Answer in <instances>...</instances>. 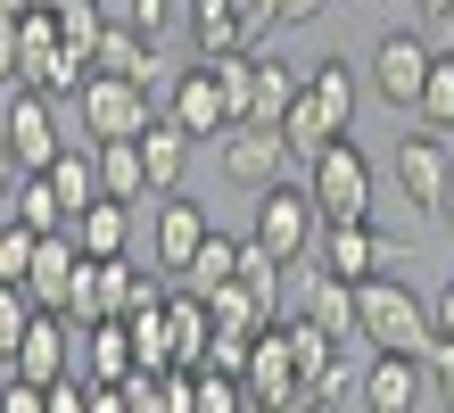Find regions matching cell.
<instances>
[{
    "mask_svg": "<svg viewBox=\"0 0 454 413\" xmlns=\"http://www.w3.org/2000/svg\"><path fill=\"white\" fill-rule=\"evenodd\" d=\"M356 322L372 355H430L438 347V314L421 306V290L405 282V273H372V282H356Z\"/></svg>",
    "mask_w": 454,
    "mask_h": 413,
    "instance_id": "obj_1",
    "label": "cell"
},
{
    "mask_svg": "<svg viewBox=\"0 0 454 413\" xmlns=\"http://www.w3.org/2000/svg\"><path fill=\"white\" fill-rule=\"evenodd\" d=\"M256 248H273L281 265H314V240H323V207H314L306 182H273L256 190Z\"/></svg>",
    "mask_w": 454,
    "mask_h": 413,
    "instance_id": "obj_2",
    "label": "cell"
},
{
    "mask_svg": "<svg viewBox=\"0 0 454 413\" xmlns=\"http://www.w3.org/2000/svg\"><path fill=\"white\" fill-rule=\"evenodd\" d=\"M306 190L323 207V224H372V157L356 141H331L306 165Z\"/></svg>",
    "mask_w": 454,
    "mask_h": 413,
    "instance_id": "obj_3",
    "label": "cell"
},
{
    "mask_svg": "<svg viewBox=\"0 0 454 413\" xmlns=\"http://www.w3.org/2000/svg\"><path fill=\"white\" fill-rule=\"evenodd\" d=\"M430 67L438 50L413 34V25H396V34H380V50H372V91H380L396 116H421V91H430Z\"/></svg>",
    "mask_w": 454,
    "mask_h": 413,
    "instance_id": "obj_4",
    "label": "cell"
},
{
    "mask_svg": "<svg viewBox=\"0 0 454 413\" xmlns=\"http://www.w3.org/2000/svg\"><path fill=\"white\" fill-rule=\"evenodd\" d=\"M74 107H83V141H141V132L157 124L149 91L124 83V75H91L83 91H74Z\"/></svg>",
    "mask_w": 454,
    "mask_h": 413,
    "instance_id": "obj_5",
    "label": "cell"
},
{
    "mask_svg": "<svg viewBox=\"0 0 454 413\" xmlns=\"http://www.w3.org/2000/svg\"><path fill=\"white\" fill-rule=\"evenodd\" d=\"M0 132H9V174H50L59 165V116H50V91H17L9 83V116H0Z\"/></svg>",
    "mask_w": 454,
    "mask_h": 413,
    "instance_id": "obj_6",
    "label": "cell"
},
{
    "mask_svg": "<svg viewBox=\"0 0 454 413\" xmlns=\"http://www.w3.org/2000/svg\"><path fill=\"white\" fill-rule=\"evenodd\" d=\"M396 265H405V248L380 240L372 224H323V240H314V273H331V282H372Z\"/></svg>",
    "mask_w": 454,
    "mask_h": 413,
    "instance_id": "obj_7",
    "label": "cell"
},
{
    "mask_svg": "<svg viewBox=\"0 0 454 413\" xmlns=\"http://www.w3.org/2000/svg\"><path fill=\"white\" fill-rule=\"evenodd\" d=\"M396 190H405L413 207H438L446 215V199H454V141L446 132H405V141H396Z\"/></svg>",
    "mask_w": 454,
    "mask_h": 413,
    "instance_id": "obj_8",
    "label": "cell"
},
{
    "mask_svg": "<svg viewBox=\"0 0 454 413\" xmlns=\"http://www.w3.org/2000/svg\"><path fill=\"white\" fill-rule=\"evenodd\" d=\"M166 116L191 132V141H223L231 132V99H223V83H215V67H182L174 75V91H166Z\"/></svg>",
    "mask_w": 454,
    "mask_h": 413,
    "instance_id": "obj_9",
    "label": "cell"
},
{
    "mask_svg": "<svg viewBox=\"0 0 454 413\" xmlns=\"http://www.w3.org/2000/svg\"><path fill=\"white\" fill-rule=\"evenodd\" d=\"M223 174L239 190H273V182H289V141L273 124H231L223 132Z\"/></svg>",
    "mask_w": 454,
    "mask_h": 413,
    "instance_id": "obj_10",
    "label": "cell"
},
{
    "mask_svg": "<svg viewBox=\"0 0 454 413\" xmlns=\"http://www.w3.org/2000/svg\"><path fill=\"white\" fill-rule=\"evenodd\" d=\"M356 397H364V413H421L430 405V364L421 355H372Z\"/></svg>",
    "mask_w": 454,
    "mask_h": 413,
    "instance_id": "obj_11",
    "label": "cell"
},
{
    "mask_svg": "<svg viewBox=\"0 0 454 413\" xmlns=\"http://www.w3.org/2000/svg\"><path fill=\"white\" fill-rule=\"evenodd\" d=\"M207 240H215V224H207V207H199V199H182V190H174V199H157L149 248H157V265H166L174 282H182V273H191V257H199Z\"/></svg>",
    "mask_w": 454,
    "mask_h": 413,
    "instance_id": "obj_12",
    "label": "cell"
},
{
    "mask_svg": "<svg viewBox=\"0 0 454 413\" xmlns=\"http://www.w3.org/2000/svg\"><path fill=\"white\" fill-rule=\"evenodd\" d=\"M191 132H182L174 116H157L149 132H141V157H149V182H157V199H174V190H182V174H191Z\"/></svg>",
    "mask_w": 454,
    "mask_h": 413,
    "instance_id": "obj_13",
    "label": "cell"
},
{
    "mask_svg": "<svg viewBox=\"0 0 454 413\" xmlns=\"http://www.w3.org/2000/svg\"><path fill=\"white\" fill-rule=\"evenodd\" d=\"M9 224H25V232H67L74 215H67V199H59V182H50V174H9Z\"/></svg>",
    "mask_w": 454,
    "mask_h": 413,
    "instance_id": "obj_14",
    "label": "cell"
},
{
    "mask_svg": "<svg viewBox=\"0 0 454 413\" xmlns=\"http://www.w3.org/2000/svg\"><path fill=\"white\" fill-rule=\"evenodd\" d=\"M67 232H74V248H83L91 265H108V257H124V240H132V207L124 199H99V207L74 215Z\"/></svg>",
    "mask_w": 454,
    "mask_h": 413,
    "instance_id": "obj_15",
    "label": "cell"
},
{
    "mask_svg": "<svg viewBox=\"0 0 454 413\" xmlns=\"http://www.w3.org/2000/svg\"><path fill=\"white\" fill-rule=\"evenodd\" d=\"M91 75H124V83H157V42L149 34H132V25H108V42H99V59H91Z\"/></svg>",
    "mask_w": 454,
    "mask_h": 413,
    "instance_id": "obj_16",
    "label": "cell"
},
{
    "mask_svg": "<svg viewBox=\"0 0 454 413\" xmlns=\"http://www.w3.org/2000/svg\"><path fill=\"white\" fill-rule=\"evenodd\" d=\"M9 372L42 380V389H59V380H67V322H59V314H42L34 330H25V347H17V364H9Z\"/></svg>",
    "mask_w": 454,
    "mask_h": 413,
    "instance_id": "obj_17",
    "label": "cell"
},
{
    "mask_svg": "<svg viewBox=\"0 0 454 413\" xmlns=\"http://www.w3.org/2000/svg\"><path fill=\"white\" fill-rule=\"evenodd\" d=\"M281 141H289V157H298V165H314V157H323L331 141H347V132H339V116H331V107L306 91V99L281 116Z\"/></svg>",
    "mask_w": 454,
    "mask_h": 413,
    "instance_id": "obj_18",
    "label": "cell"
},
{
    "mask_svg": "<svg viewBox=\"0 0 454 413\" xmlns=\"http://www.w3.org/2000/svg\"><path fill=\"white\" fill-rule=\"evenodd\" d=\"M149 157H141V141H99V199H149Z\"/></svg>",
    "mask_w": 454,
    "mask_h": 413,
    "instance_id": "obj_19",
    "label": "cell"
},
{
    "mask_svg": "<svg viewBox=\"0 0 454 413\" xmlns=\"http://www.w3.org/2000/svg\"><path fill=\"white\" fill-rule=\"evenodd\" d=\"M306 322H323L331 339H364V322H356V282H331V273H314L306 282Z\"/></svg>",
    "mask_w": 454,
    "mask_h": 413,
    "instance_id": "obj_20",
    "label": "cell"
},
{
    "mask_svg": "<svg viewBox=\"0 0 454 413\" xmlns=\"http://www.w3.org/2000/svg\"><path fill=\"white\" fill-rule=\"evenodd\" d=\"M306 99V75L298 67H281V59H256V99H248V124H273L281 132V116Z\"/></svg>",
    "mask_w": 454,
    "mask_h": 413,
    "instance_id": "obj_21",
    "label": "cell"
},
{
    "mask_svg": "<svg viewBox=\"0 0 454 413\" xmlns=\"http://www.w3.org/2000/svg\"><path fill=\"white\" fill-rule=\"evenodd\" d=\"M50 182H59L67 215L99 207V141H67V149H59V165H50Z\"/></svg>",
    "mask_w": 454,
    "mask_h": 413,
    "instance_id": "obj_22",
    "label": "cell"
},
{
    "mask_svg": "<svg viewBox=\"0 0 454 413\" xmlns=\"http://www.w3.org/2000/svg\"><path fill=\"white\" fill-rule=\"evenodd\" d=\"M239 265H248V240H207L199 257H191V273H182V290H199V298H215V290H231L239 282Z\"/></svg>",
    "mask_w": 454,
    "mask_h": 413,
    "instance_id": "obj_23",
    "label": "cell"
},
{
    "mask_svg": "<svg viewBox=\"0 0 454 413\" xmlns=\"http://www.w3.org/2000/svg\"><path fill=\"white\" fill-rule=\"evenodd\" d=\"M132 364H141V347H132V322H91V380H132Z\"/></svg>",
    "mask_w": 454,
    "mask_h": 413,
    "instance_id": "obj_24",
    "label": "cell"
},
{
    "mask_svg": "<svg viewBox=\"0 0 454 413\" xmlns=\"http://www.w3.org/2000/svg\"><path fill=\"white\" fill-rule=\"evenodd\" d=\"M306 91L339 116V132H356V75H347V59H314L306 67Z\"/></svg>",
    "mask_w": 454,
    "mask_h": 413,
    "instance_id": "obj_25",
    "label": "cell"
},
{
    "mask_svg": "<svg viewBox=\"0 0 454 413\" xmlns=\"http://www.w3.org/2000/svg\"><path fill=\"white\" fill-rule=\"evenodd\" d=\"M42 322V306H34V290L25 282H0V355L17 364V347H25V330Z\"/></svg>",
    "mask_w": 454,
    "mask_h": 413,
    "instance_id": "obj_26",
    "label": "cell"
},
{
    "mask_svg": "<svg viewBox=\"0 0 454 413\" xmlns=\"http://www.w3.org/2000/svg\"><path fill=\"white\" fill-rule=\"evenodd\" d=\"M59 34H67V50L99 59V42H108V9H99V0H67V9H59Z\"/></svg>",
    "mask_w": 454,
    "mask_h": 413,
    "instance_id": "obj_27",
    "label": "cell"
},
{
    "mask_svg": "<svg viewBox=\"0 0 454 413\" xmlns=\"http://www.w3.org/2000/svg\"><path fill=\"white\" fill-rule=\"evenodd\" d=\"M191 413H248V380H231V372H191Z\"/></svg>",
    "mask_w": 454,
    "mask_h": 413,
    "instance_id": "obj_28",
    "label": "cell"
},
{
    "mask_svg": "<svg viewBox=\"0 0 454 413\" xmlns=\"http://www.w3.org/2000/svg\"><path fill=\"white\" fill-rule=\"evenodd\" d=\"M413 124L454 132V50H438V67H430V91H421V116H413Z\"/></svg>",
    "mask_w": 454,
    "mask_h": 413,
    "instance_id": "obj_29",
    "label": "cell"
},
{
    "mask_svg": "<svg viewBox=\"0 0 454 413\" xmlns=\"http://www.w3.org/2000/svg\"><path fill=\"white\" fill-rule=\"evenodd\" d=\"M239 282H248V298L281 322V257H273V248H256V240H248V265H239Z\"/></svg>",
    "mask_w": 454,
    "mask_h": 413,
    "instance_id": "obj_30",
    "label": "cell"
},
{
    "mask_svg": "<svg viewBox=\"0 0 454 413\" xmlns=\"http://www.w3.org/2000/svg\"><path fill=\"white\" fill-rule=\"evenodd\" d=\"M42 240H50V232H25V224H9V232H0V282H25V273H34Z\"/></svg>",
    "mask_w": 454,
    "mask_h": 413,
    "instance_id": "obj_31",
    "label": "cell"
},
{
    "mask_svg": "<svg viewBox=\"0 0 454 413\" xmlns=\"http://www.w3.org/2000/svg\"><path fill=\"white\" fill-rule=\"evenodd\" d=\"M0 413H50V389H42V380H25V372H9V389H0Z\"/></svg>",
    "mask_w": 454,
    "mask_h": 413,
    "instance_id": "obj_32",
    "label": "cell"
},
{
    "mask_svg": "<svg viewBox=\"0 0 454 413\" xmlns=\"http://www.w3.org/2000/svg\"><path fill=\"white\" fill-rule=\"evenodd\" d=\"M124 25H132V34H166V25H174V0H124Z\"/></svg>",
    "mask_w": 454,
    "mask_h": 413,
    "instance_id": "obj_33",
    "label": "cell"
},
{
    "mask_svg": "<svg viewBox=\"0 0 454 413\" xmlns=\"http://www.w3.org/2000/svg\"><path fill=\"white\" fill-rule=\"evenodd\" d=\"M421 364H430V397H438V405L454 413V339H438L430 355H421Z\"/></svg>",
    "mask_w": 454,
    "mask_h": 413,
    "instance_id": "obj_34",
    "label": "cell"
},
{
    "mask_svg": "<svg viewBox=\"0 0 454 413\" xmlns=\"http://www.w3.org/2000/svg\"><path fill=\"white\" fill-rule=\"evenodd\" d=\"M264 9H273V25H314L331 0H264Z\"/></svg>",
    "mask_w": 454,
    "mask_h": 413,
    "instance_id": "obj_35",
    "label": "cell"
},
{
    "mask_svg": "<svg viewBox=\"0 0 454 413\" xmlns=\"http://www.w3.org/2000/svg\"><path fill=\"white\" fill-rule=\"evenodd\" d=\"M50 413H91V389H74V380H59V389H50Z\"/></svg>",
    "mask_w": 454,
    "mask_h": 413,
    "instance_id": "obj_36",
    "label": "cell"
},
{
    "mask_svg": "<svg viewBox=\"0 0 454 413\" xmlns=\"http://www.w3.org/2000/svg\"><path fill=\"white\" fill-rule=\"evenodd\" d=\"M430 314H438V339H454V282L438 290V306H430Z\"/></svg>",
    "mask_w": 454,
    "mask_h": 413,
    "instance_id": "obj_37",
    "label": "cell"
},
{
    "mask_svg": "<svg viewBox=\"0 0 454 413\" xmlns=\"http://www.w3.org/2000/svg\"><path fill=\"white\" fill-rule=\"evenodd\" d=\"M413 9L430 17V25H446V17H454V0H413Z\"/></svg>",
    "mask_w": 454,
    "mask_h": 413,
    "instance_id": "obj_38",
    "label": "cell"
},
{
    "mask_svg": "<svg viewBox=\"0 0 454 413\" xmlns=\"http://www.w3.org/2000/svg\"><path fill=\"white\" fill-rule=\"evenodd\" d=\"M25 9H67V0H25Z\"/></svg>",
    "mask_w": 454,
    "mask_h": 413,
    "instance_id": "obj_39",
    "label": "cell"
},
{
    "mask_svg": "<svg viewBox=\"0 0 454 413\" xmlns=\"http://www.w3.org/2000/svg\"><path fill=\"white\" fill-rule=\"evenodd\" d=\"M446 232H454V199H446Z\"/></svg>",
    "mask_w": 454,
    "mask_h": 413,
    "instance_id": "obj_40",
    "label": "cell"
}]
</instances>
